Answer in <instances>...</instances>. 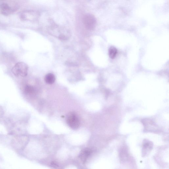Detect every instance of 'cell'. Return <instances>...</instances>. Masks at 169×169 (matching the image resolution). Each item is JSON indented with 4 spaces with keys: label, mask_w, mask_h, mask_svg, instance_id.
Masks as SVG:
<instances>
[{
    "label": "cell",
    "mask_w": 169,
    "mask_h": 169,
    "mask_svg": "<svg viewBox=\"0 0 169 169\" xmlns=\"http://www.w3.org/2000/svg\"><path fill=\"white\" fill-rule=\"evenodd\" d=\"M51 165H52L53 167L55 168H57L58 166V165H57L55 162H53L51 163Z\"/></svg>",
    "instance_id": "obj_12"
},
{
    "label": "cell",
    "mask_w": 169,
    "mask_h": 169,
    "mask_svg": "<svg viewBox=\"0 0 169 169\" xmlns=\"http://www.w3.org/2000/svg\"><path fill=\"white\" fill-rule=\"evenodd\" d=\"M83 22L84 26L87 29L92 30L95 29L96 20L93 14L88 13L84 15L83 18Z\"/></svg>",
    "instance_id": "obj_4"
},
{
    "label": "cell",
    "mask_w": 169,
    "mask_h": 169,
    "mask_svg": "<svg viewBox=\"0 0 169 169\" xmlns=\"http://www.w3.org/2000/svg\"><path fill=\"white\" fill-rule=\"evenodd\" d=\"M50 31L52 35L58 37L60 40H68L70 33L65 28L60 27L56 24H53L49 28Z\"/></svg>",
    "instance_id": "obj_2"
},
{
    "label": "cell",
    "mask_w": 169,
    "mask_h": 169,
    "mask_svg": "<svg viewBox=\"0 0 169 169\" xmlns=\"http://www.w3.org/2000/svg\"><path fill=\"white\" fill-rule=\"evenodd\" d=\"M39 16L38 12L31 10L24 11L20 15L21 20L23 21H35L38 18Z\"/></svg>",
    "instance_id": "obj_5"
},
{
    "label": "cell",
    "mask_w": 169,
    "mask_h": 169,
    "mask_svg": "<svg viewBox=\"0 0 169 169\" xmlns=\"http://www.w3.org/2000/svg\"><path fill=\"white\" fill-rule=\"evenodd\" d=\"M18 8V5L11 0H0V13L4 16L10 15Z\"/></svg>",
    "instance_id": "obj_1"
},
{
    "label": "cell",
    "mask_w": 169,
    "mask_h": 169,
    "mask_svg": "<svg viewBox=\"0 0 169 169\" xmlns=\"http://www.w3.org/2000/svg\"><path fill=\"white\" fill-rule=\"evenodd\" d=\"M117 53L116 48L114 47H111L109 50V55L111 59H113L115 58Z\"/></svg>",
    "instance_id": "obj_10"
},
{
    "label": "cell",
    "mask_w": 169,
    "mask_h": 169,
    "mask_svg": "<svg viewBox=\"0 0 169 169\" xmlns=\"http://www.w3.org/2000/svg\"><path fill=\"white\" fill-rule=\"evenodd\" d=\"M28 66L25 63L19 62L12 68V72L16 76L24 77L28 74Z\"/></svg>",
    "instance_id": "obj_3"
},
{
    "label": "cell",
    "mask_w": 169,
    "mask_h": 169,
    "mask_svg": "<svg viewBox=\"0 0 169 169\" xmlns=\"http://www.w3.org/2000/svg\"><path fill=\"white\" fill-rule=\"evenodd\" d=\"M92 152V150L89 148H86L81 151L79 155V157L81 161L83 162H85Z\"/></svg>",
    "instance_id": "obj_8"
},
{
    "label": "cell",
    "mask_w": 169,
    "mask_h": 169,
    "mask_svg": "<svg viewBox=\"0 0 169 169\" xmlns=\"http://www.w3.org/2000/svg\"><path fill=\"white\" fill-rule=\"evenodd\" d=\"M28 138L25 136L16 138L13 140V146L18 149L22 148L28 142Z\"/></svg>",
    "instance_id": "obj_7"
},
{
    "label": "cell",
    "mask_w": 169,
    "mask_h": 169,
    "mask_svg": "<svg viewBox=\"0 0 169 169\" xmlns=\"http://www.w3.org/2000/svg\"><path fill=\"white\" fill-rule=\"evenodd\" d=\"M25 89V92L26 94H32L35 92L34 87L31 86H26Z\"/></svg>",
    "instance_id": "obj_11"
},
{
    "label": "cell",
    "mask_w": 169,
    "mask_h": 169,
    "mask_svg": "<svg viewBox=\"0 0 169 169\" xmlns=\"http://www.w3.org/2000/svg\"><path fill=\"white\" fill-rule=\"evenodd\" d=\"M45 81L46 83L48 84H52L55 82L56 77L53 74L48 73L45 77Z\"/></svg>",
    "instance_id": "obj_9"
},
{
    "label": "cell",
    "mask_w": 169,
    "mask_h": 169,
    "mask_svg": "<svg viewBox=\"0 0 169 169\" xmlns=\"http://www.w3.org/2000/svg\"><path fill=\"white\" fill-rule=\"evenodd\" d=\"M67 122L68 125L74 129H78L80 125L79 119L76 115L73 113H71L68 116Z\"/></svg>",
    "instance_id": "obj_6"
}]
</instances>
